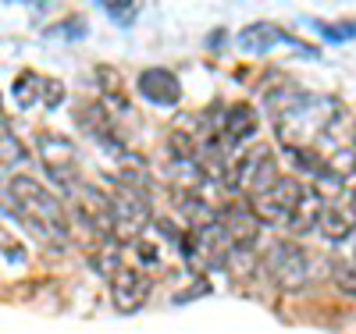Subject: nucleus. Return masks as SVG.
<instances>
[{
	"mask_svg": "<svg viewBox=\"0 0 356 334\" xmlns=\"http://www.w3.org/2000/svg\"><path fill=\"white\" fill-rule=\"evenodd\" d=\"M139 93L161 107H175L182 100V85H178V75L168 68H146L139 75Z\"/></svg>",
	"mask_w": 356,
	"mask_h": 334,
	"instance_id": "obj_7",
	"label": "nucleus"
},
{
	"mask_svg": "<svg viewBox=\"0 0 356 334\" xmlns=\"http://www.w3.org/2000/svg\"><path fill=\"white\" fill-rule=\"evenodd\" d=\"M104 8L111 11L114 22H122V25H132V18H136V11H139V4H104Z\"/></svg>",
	"mask_w": 356,
	"mask_h": 334,
	"instance_id": "obj_19",
	"label": "nucleus"
},
{
	"mask_svg": "<svg viewBox=\"0 0 356 334\" xmlns=\"http://www.w3.org/2000/svg\"><path fill=\"white\" fill-rule=\"evenodd\" d=\"M332 281L339 292L356 295V256H339L332 260Z\"/></svg>",
	"mask_w": 356,
	"mask_h": 334,
	"instance_id": "obj_14",
	"label": "nucleus"
},
{
	"mask_svg": "<svg viewBox=\"0 0 356 334\" xmlns=\"http://www.w3.org/2000/svg\"><path fill=\"white\" fill-rule=\"evenodd\" d=\"M264 270L282 292H300L314 278L310 256L296 246V242H275V246L264 253Z\"/></svg>",
	"mask_w": 356,
	"mask_h": 334,
	"instance_id": "obj_3",
	"label": "nucleus"
},
{
	"mask_svg": "<svg viewBox=\"0 0 356 334\" xmlns=\"http://www.w3.org/2000/svg\"><path fill=\"white\" fill-rule=\"evenodd\" d=\"M349 139H353V153H356V121H353V132H349Z\"/></svg>",
	"mask_w": 356,
	"mask_h": 334,
	"instance_id": "obj_22",
	"label": "nucleus"
},
{
	"mask_svg": "<svg viewBox=\"0 0 356 334\" xmlns=\"http://www.w3.org/2000/svg\"><path fill=\"white\" fill-rule=\"evenodd\" d=\"M40 85H43V78H36V75H22V78L15 82V97H18V103H22V107L33 103L36 93H40Z\"/></svg>",
	"mask_w": 356,
	"mask_h": 334,
	"instance_id": "obj_17",
	"label": "nucleus"
},
{
	"mask_svg": "<svg viewBox=\"0 0 356 334\" xmlns=\"http://www.w3.org/2000/svg\"><path fill=\"white\" fill-rule=\"evenodd\" d=\"M168 178L178 185V192H189V196H200L203 185H211V178H207L203 164L193 160V157H171L168 160Z\"/></svg>",
	"mask_w": 356,
	"mask_h": 334,
	"instance_id": "obj_9",
	"label": "nucleus"
},
{
	"mask_svg": "<svg viewBox=\"0 0 356 334\" xmlns=\"http://www.w3.org/2000/svg\"><path fill=\"white\" fill-rule=\"evenodd\" d=\"M8 196L18 206L22 221L33 228L36 235L54 238V242L57 238H68V210H65V203L57 199L54 192H47L36 178H25V174L11 178Z\"/></svg>",
	"mask_w": 356,
	"mask_h": 334,
	"instance_id": "obj_2",
	"label": "nucleus"
},
{
	"mask_svg": "<svg viewBox=\"0 0 356 334\" xmlns=\"http://www.w3.org/2000/svg\"><path fill=\"white\" fill-rule=\"evenodd\" d=\"M278 40H289L278 25H271V22H257V25H246L239 36H235V43H239L243 50H250V53H264V50H271Z\"/></svg>",
	"mask_w": 356,
	"mask_h": 334,
	"instance_id": "obj_10",
	"label": "nucleus"
},
{
	"mask_svg": "<svg viewBox=\"0 0 356 334\" xmlns=\"http://www.w3.org/2000/svg\"><path fill=\"white\" fill-rule=\"evenodd\" d=\"M218 221H221L225 231L232 235V246H239V249H253V246H257L260 221L253 217V210H250L246 203H228L225 214H221Z\"/></svg>",
	"mask_w": 356,
	"mask_h": 334,
	"instance_id": "obj_6",
	"label": "nucleus"
},
{
	"mask_svg": "<svg viewBox=\"0 0 356 334\" xmlns=\"http://www.w3.org/2000/svg\"><path fill=\"white\" fill-rule=\"evenodd\" d=\"M18 160H25V146L0 125V164H18Z\"/></svg>",
	"mask_w": 356,
	"mask_h": 334,
	"instance_id": "obj_15",
	"label": "nucleus"
},
{
	"mask_svg": "<svg viewBox=\"0 0 356 334\" xmlns=\"http://www.w3.org/2000/svg\"><path fill=\"white\" fill-rule=\"evenodd\" d=\"M111 295H114V306L122 313H136L143 302L150 299V278L136 267H122L111 278Z\"/></svg>",
	"mask_w": 356,
	"mask_h": 334,
	"instance_id": "obj_5",
	"label": "nucleus"
},
{
	"mask_svg": "<svg viewBox=\"0 0 356 334\" xmlns=\"http://www.w3.org/2000/svg\"><path fill=\"white\" fill-rule=\"evenodd\" d=\"M278 178H282V174H278V160H275V153H271L267 146H253L246 157L235 160V167H232V174H228L232 189H243L246 199L271 192V189L278 185Z\"/></svg>",
	"mask_w": 356,
	"mask_h": 334,
	"instance_id": "obj_4",
	"label": "nucleus"
},
{
	"mask_svg": "<svg viewBox=\"0 0 356 334\" xmlns=\"http://www.w3.org/2000/svg\"><path fill=\"white\" fill-rule=\"evenodd\" d=\"M317 228L328 242H346L353 231H356V210L353 203H335V206H324L321 217H317Z\"/></svg>",
	"mask_w": 356,
	"mask_h": 334,
	"instance_id": "obj_8",
	"label": "nucleus"
},
{
	"mask_svg": "<svg viewBox=\"0 0 356 334\" xmlns=\"http://www.w3.org/2000/svg\"><path fill=\"white\" fill-rule=\"evenodd\" d=\"M317 33L328 40V43H346L356 36V22H339V25H328V22H317Z\"/></svg>",
	"mask_w": 356,
	"mask_h": 334,
	"instance_id": "obj_16",
	"label": "nucleus"
},
{
	"mask_svg": "<svg viewBox=\"0 0 356 334\" xmlns=\"http://www.w3.org/2000/svg\"><path fill=\"white\" fill-rule=\"evenodd\" d=\"M136 249H139V256H143V260L157 263V249H154V246H136Z\"/></svg>",
	"mask_w": 356,
	"mask_h": 334,
	"instance_id": "obj_21",
	"label": "nucleus"
},
{
	"mask_svg": "<svg viewBox=\"0 0 356 334\" xmlns=\"http://www.w3.org/2000/svg\"><path fill=\"white\" fill-rule=\"evenodd\" d=\"M57 103H61V85L47 82V107H57Z\"/></svg>",
	"mask_w": 356,
	"mask_h": 334,
	"instance_id": "obj_20",
	"label": "nucleus"
},
{
	"mask_svg": "<svg viewBox=\"0 0 356 334\" xmlns=\"http://www.w3.org/2000/svg\"><path fill=\"white\" fill-rule=\"evenodd\" d=\"M267 110L278 125V139L289 149H314V142H321L324 132L332 128V121L342 114V107L332 97H310L292 85L271 89Z\"/></svg>",
	"mask_w": 356,
	"mask_h": 334,
	"instance_id": "obj_1",
	"label": "nucleus"
},
{
	"mask_svg": "<svg viewBox=\"0 0 356 334\" xmlns=\"http://www.w3.org/2000/svg\"><path fill=\"white\" fill-rule=\"evenodd\" d=\"M257 110L250 107V103H235V107H228V117H225V125H221V132L228 135V142H243V139H253L257 135Z\"/></svg>",
	"mask_w": 356,
	"mask_h": 334,
	"instance_id": "obj_11",
	"label": "nucleus"
},
{
	"mask_svg": "<svg viewBox=\"0 0 356 334\" xmlns=\"http://www.w3.org/2000/svg\"><path fill=\"white\" fill-rule=\"evenodd\" d=\"M47 36H50V40H54V36H65V40H82V36H86V22H82V18L61 22V25L47 28Z\"/></svg>",
	"mask_w": 356,
	"mask_h": 334,
	"instance_id": "obj_18",
	"label": "nucleus"
},
{
	"mask_svg": "<svg viewBox=\"0 0 356 334\" xmlns=\"http://www.w3.org/2000/svg\"><path fill=\"white\" fill-rule=\"evenodd\" d=\"M40 160H43L47 171L75 167V146L65 135H40Z\"/></svg>",
	"mask_w": 356,
	"mask_h": 334,
	"instance_id": "obj_12",
	"label": "nucleus"
},
{
	"mask_svg": "<svg viewBox=\"0 0 356 334\" xmlns=\"http://www.w3.org/2000/svg\"><path fill=\"white\" fill-rule=\"evenodd\" d=\"M175 206L182 210V214L193 221V231L196 228H203V224H214L218 217H214V210H211V203H203L200 196H189V192H175Z\"/></svg>",
	"mask_w": 356,
	"mask_h": 334,
	"instance_id": "obj_13",
	"label": "nucleus"
}]
</instances>
